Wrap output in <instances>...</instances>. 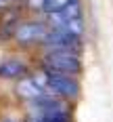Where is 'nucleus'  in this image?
Listing matches in <instances>:
<instances>
[{"label":"nucleus","mask_w":113,"mask_h":122,"mask_svg":"<svg viewBox=\"0 0 113 122\" xmlns=\"http://www.w3.org/2000/svg\"><path fill=\"white\" fill-rule=\"evenodd\" d=\"M42 46L46 51H67V53H80L82 51V36H73L61 30H48Z\"/></svg>","instance_id":"obj_5"},{"label":"nucleus","mask_w":113,"mask_h":122,"mask_svg":"<svg viewBox=\"0 0 113 122\" xmlns=\"http://www.w3.org/2000/svg\"><path fill=\"white\" fill-rule=\"evenodd\" d=\"M44 72L65 74V76H77L82 72V59L80 53H67V51H46L42 59Z\"/></svg>","instance_id":"obj_2"},{"label":"nucleus","mask_w":113,"mask_h":122,"mask_svg":"<svg viewBox=\"0 0 113 122\" xmlns=\"http://www.w3.org/2000/svg\"><path fill=\"white\" fill-rule=\"evenodd\" d=\"M44 86L52 97L59 99H75L80 95V82L75 76H65V74H52V72H42Z\"/></svg>","instance_id":"obj_3"},{"label":"nucleus","mask_w":113,"mask_h":122,"mask_svg":"<svg viewBox=\"0 0 113 122\" xmlns=\"http://www.w3.org/2000/svg\"><path fill=\"white\" fill-rule=\"evenodd\" d=\"M29 67L23 59H17V57H9V59L0 61V78H6V80H21L23 76H27Z\"/></svg>","instance_id":"obj_8"},{"label":"nucleus","mask_w":113,"mask_h":122,"mask_svg":"<svg viewBox=\"0 0 113 122\" xmlns=\"http://www.w3.org/2000/svg\"><path fill=\"white\" fill-rule=\"evenodd\" d=\"M17 93H19V97L27 99L29 103L42 101V99H46V97H52L46 91V86H44L42 74L40 76H23L19 80V84H17Z\"/></svg>","instance_id":"obj_6"},{"label":"nucleus","mask_w":113,"mask_h":122,"mask_svg":"<svg viewBox=\"0 0 113 122\" xmlns=\"http://www.w3.org/2000/svg\"><path fill=\"white\" fill-rule=\"evenodd\" d=\"M75 19H82V4H80V0H75L69 6L59 9V11H54V13H46V25H48V30L61 27L65 23L75 21Z\"/></svg>","instance_id":"obj_7"},{"label":"nucleus","mask_w":113,"mask_h":122,"mask_svg":"<svg viewBox=\"0 0 113 122\" xmlns=\"http://www.w3.org/2000/svg\"><path fill=\"white\" fill-rule=\"evenodd\" d=\"M71 2H75V0H46V2H44L42 13H44V15H46V13H54V11H59V9L69 6Z\"/></svg>","instance_id":"obj_9"},{"label":"nucleus","mask_w":113,"mask_h":122,"mask_svg":"<svg viewBox=\"0 0 113 122\" xmlns=\"http://www.w3.org/2000/svg\"><path fill=\"white\" fill-rule=\"evenodd\" d=\"M29 122H71L65 101L59 97H46L29 103Z\"/></svg>","instance_id":"obj_1"},{"label":"nucleus","mask_w":113,"mask_h":122,"mask_svg":"<svg viewBox=\"0 0 113 122\" xmlns=\"http://www.w3.org/2000/svg\"><path fill=\"white\" fill-rule=\"evenodd\" d=\"M17 2H19V0H0V13L15 9V6H17Z\"/></svg>","instance_id":"obj_10"},{"label":"nucleus","mask_w":113,"mask_h":122,"mask_svg":"<svg viewBox=\"0 0 113 122\" xmlns=\"http://www.w3.org/2000/svg\"><path fill=\"white\" fill-rule=\"evenodd\" d=\"M48 34V25L44 21H23L15 27V42L19 46H36L42 44Z\"/></svg>","instance_id":"obj_4"},{"label":"nucleus","mask_w":113,"mask_h":122,"mask_svg":"<svg viewBox=\"0 0 113 122\" xmlns=\"http://www.w3.org/2000/svg\"><path fill=\"white\" fill-rule=\"evenodd\" d=\"M44 2H46V0H27V6H29L32 11L42 13V9H44Z\"/></svg>","instance_id":"obj_11"}]
</instances>
